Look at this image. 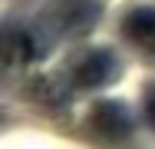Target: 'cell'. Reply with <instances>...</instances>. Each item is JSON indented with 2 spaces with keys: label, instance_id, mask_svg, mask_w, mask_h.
<instances>
[{
  "label": "cell",
  "instance_id": "3",
  "mask_svg": "<svg viewBox=\"0 0 155 149\" xmlns=\"http://www.w3.org/2000/svg\"><path fill=\"white\" fill-rule=\"evenodd\" d=\"M122 33L139 50L155 53V7H135L122 17Z\"/></svg>",
  "mask_w": 155,
  "mask_h": 149
},
{
  "label": "cell",
  "instance_id": "4",
  "mask_svg": "<svg viewBox=\"0 0 155 149\" xmlns=\"http://www.w3.org/2000/svg\"><path fill=\"white\" fill-rule=\"evenodd\" d=\"M36 57V50H33V40L27 30H7V36H3V60H7V66L13 70V66H27L30 60Z\"/></svg>",
  "mask_w": 155,
  "mask_h": 149
},
{
  "label": "cell",
  "instance_id": "1",
  "mask_svg": "<svg viewBox=\"0 0 155 149\" xmlns=\"http://www.w3.org/2000/svg\"><path fill=\"white\" fill-rule=\"evenodd\" d=\"M89 126H93L99 136L112 139V143H119V139H125V136L132 133V119H129V113H125L116 99L96 103L93 113H89Z\"/></svg>",
  "mask_w": 155,
  "mask_h": 149
},
{
  "label": "cell",
  "instance_id": "2",
  "mask_svg": "<svg viewBox=\"0 0 155 149\" xmlns=\"http://www.w3.org/2000/svg\"><path fill=\"white\" fill-rule=\"evenodd\" d=\"M116 76V57L106 53V50H93L86 57H79V63L73 66V83L83 89H93V86H102Z\"/></svg>",
  "mask_w": 155,
  "mask_h": 149
},
{
  "label": "cell",
  "instance_id": "6",
  "mask_svg": "<svg viewBox=\"0 0 155 149\" xmlns=\"http://www.w3.org/2000/svg\"><path fill=\"white\" fill-rule=\"evenodd\" d=\"M145 116H149V123L155 126V89L145 96Z\"/></svg>",
  "mask_w": 155,
  "mask_h": 149
},
{
  "label": "cell",
  "instance_id": "5",
  "mask_svg": "<svg viewBox=\"0 0 155 149\" xmlns=\"http://www.w3.org/2000/svg\"><path fill=\"white\" fill-rule=\"evenodd\" d=\"M93 3L89 0H63L60 7H56V20H60L63 30H69V33H76V30H86L89 27V20H93Z\"/></svg>",
  "mask_w": 155,
  "mask_h": 149
}]
</instances>
